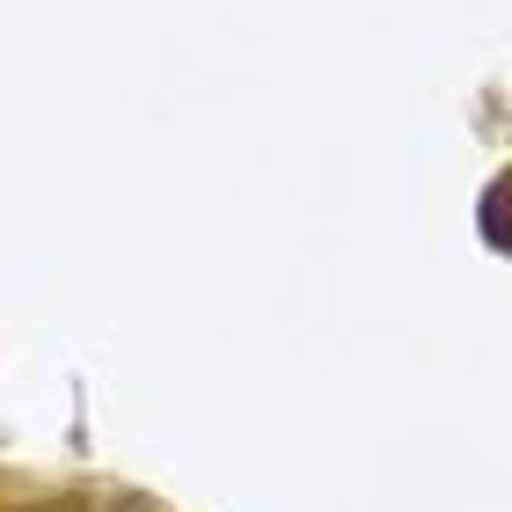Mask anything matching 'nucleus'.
Instances as JSON below:
<instances>
[{"label": "nucleus", "mask_w": 512, "mask_h": 512, "mask_svg": "<svg viewBox=\"0 0 512 512\" xmlns=\"http://www.w3.org/2000/svg\"><path fill=\"white\" fill-rule=\"evenodd\" d=\"M483 242H491V249L512 242V235H505V176L491 183V191H483Z\"/></svg>", "instance_id": "1"}, {"label": "nucleus", "mask_w": 512, "mask_h": 512, "mask_svg": "<svg viewBox=\"0 0 512 512\" xmlns=\"http://www.w3.org/2000/svg\"><path fill=\"white\" fill-rule=\"evenodd\" d=\"M22 512H52V505H22ZM59 512H74V505H59Z\"/></svg>", "instance_id": "2"}]
</instances>
